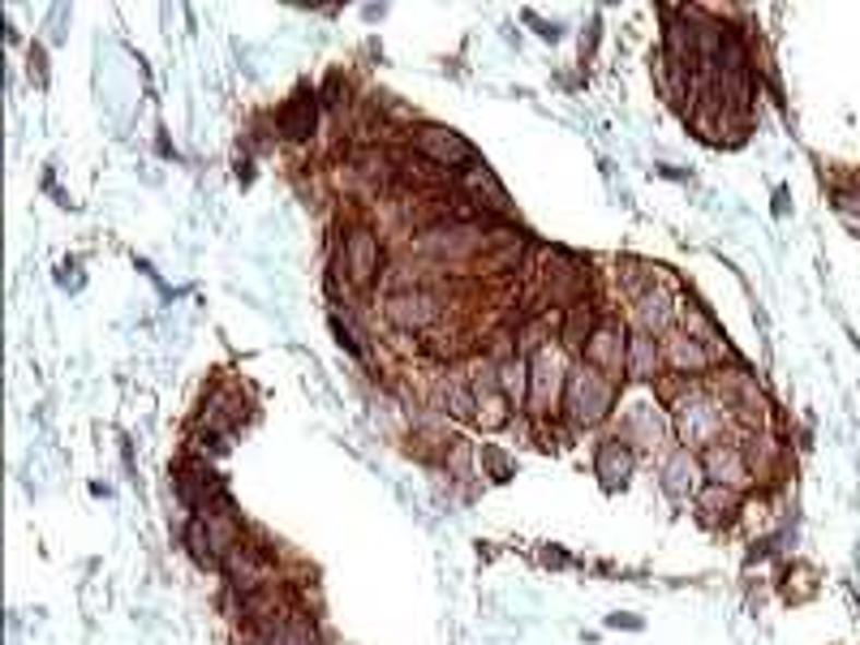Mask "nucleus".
I'll use <instances>...</instances> for the list:
<instances>
[{
	"label": "nucleus",
	"instance_id": "nucleus-1",
	"mask_svg": "<svg viewBox=\"0 0 860 645\" xmlns=\"http://www.w3.org/2000/svg\"><path fill=\"white\" fill-rule=\"evenodd\" d=\"M611 401H616V379H607L602 370L594 366H573L569 370V387H564V405H569V418L576 427H594L611 414Z\"/></svg>",
	"mask_w": 860,
	"mask_h": 645
},
{
	"label": "nucleus",
	"instance_id": "nucleus-2",
	"mask_svg": "<svg viewBox=\"0 0 860 645\" xmlns=\"http://www.w3.org/2000/svg\"><path fill=\"white\" fill-rule=\"evenodd\" d=\"M722 418H727V409H722V401H715L710 392H689V396L676 401V422H680V434L689 443L715 447Z\"/></svg>",
	"mask_w": 860,
	"mask_h": 645
},
{
	"label": "nucleus",
	"instance_id": "nucleus-3",
	"mask_svg": "<svg viewBox=\"0 0 860 645\" xmlns=\"http://www.w3.org/2000/svg\"><path fill=\"white\" fill-rule=\"evenodd\" d=\"M569 387V366H564V354L551 349V345H538V354L529 358V405L538 414L556 409V401L564 396Z\"/></svg>",
	"mask_w": 860,
	"mask_h": 645
},
{
	"label": "nucleus",
	"instance_id": "nucleus-4",
	"mask_svg": "<svg viewBox=\"0 0 860 645\" xmlns=\"http://www.w3.org/2000/svg\"><path fill=\"white\" fill-rule=\"evenodd\" d=\"M379 267H383V246L374 237V228H349L345 246H341V272L354 280V288H370L379 280Z\"/></svg>",
	"mask_w": 860,
	"mask_h": 645
},
{
	"label": "nucleus",
	"instance_id": "nucleus-5",
	"mask_svg": "<svg viewBox=\"0 0 860 645\" xmlns=\"http://www.w3.org/2000/svg\"><path fill=\"white\" fill-rule=\"evenodd\" d=\"M414 146L427 155L430 164H439L443 172H447V168H456V172H469V168H478V164H482L474 146L465 143L461 134L443 130V126H422V130H418V139H414Z\"/></svg>",
	"mask_w": 860,
	"mask_h": 645
},
{
	"label": "nucleus",
	"instance_id": "nucleus-6",
	"mask_svg": "<svg viewBox=\"0 0 860 645\" xmlns=\"http://www.w3.org/2000/svg\"><path fill=\"white\" fill-rule=\"evenodd\" d=\"M581 354H585V366H594L607 379H616L620 370H629V336H624L620 323H598Z\"/></svg>",
	"mask_w": 860,
	"mask_h": 645
},
{
	"label": "nucleus",
	"instance_id": "nucleus-7",
	"mask_svg": "<svg viewBox=\"0 0 860 645\" xmlns=\"http://www.w3.org/2000/svg\"><path fill=\"white\" fill-rule=\"evenodd\" d=\"M387 314H392V323L401 332H427L430 323L439 319V301L427 288H405V292H396L387 301Z\"/></svg>",
	"mask_w": 860,
	"mask_h": 645
},
{
	"label": "nucleus",
	"instance_id": "nucleus-8",
	"mask_svg": "<svg viewBox=\"0 0 860 645\" xmlns=\"http://www.w3.org/2000/svg\"><path fill=\"white\" fill-rule=\"evenodd\" d=\"M633 301H637V323H642L645 336H667V332L676 327V319H680V301L658 285H649L645 292H637Z\"/></svg>",
	"mask_w": 860,
	"mask_h": 645
},
{
	"label": "nucleus",
	"instance_id": "nucleus-9",
	"mask_svg": "<svg viewBox=\"0 0 860 645\" xmlns=\"http://www.w3.org/2000/svg\"><path fill=\"white\" fill-rule=\"evenodd\" d=\"M718 358V349L710 345H702V341H693L689 332H667L662 336V361L671 366V370H680V374H697V370H710V361Z\"/></svg>",
	"mask_w": 860,
	"mask_h": 645
},
{
	"label": "nucleus",
	"instance_id": "nucleus-10",
	"mask_svg": "<svg viewBox=\"0 0 860 645\" xmlns=\"http://www.w3.org/2000/svg\"><path fill=\"white\" fill-rule=\"evenodd\" d=\"M706 469H710L715 487H727V491H736V487H744V482H749V461H744V452H740V447H731V443H715V447H706Z\"/></svg>",
	"mask_w": 860,
	"mask_h": 645
},
{
	"label": "nucleus",
	"instance_id": "nucleus-11",
	"mask_svg": "<svg viewBox=\"0 0 860 645\" xmlns=\"http://www.w3.org/2000/svg\"><path fill=\"white\" fill-rule=\"evenodd\" d=\"M474 422L482 430H500L507 422V414H512V401L500 392V383H478L474 387Z\"/></svg>",
	"mask_w": 860,
	"mask_h": 645
},
{
	"label": "nucleus",
	"instance_id": "nucleus-12",
	"mask_svg": "<svg viewBox=\"0 0 860 645\" xmlns=\"http://www.w3.org/2000/svg\"><path fill=\"white\" fill-rule=\"evenodd\" d=\"M465 190L478 199V207H491V212H507V190L500 186V177L487 168V164H478V168H469L465 172Z\"/></svg>",
	"mask_w": 860,
	"mask_h": 645
},
{
	"label": "nucleus",
	"instance_id": "nucleus-13",
	"mask_svg": "<svg viewBox=\"0 0 860 645\" xmlns=\"http://www.w3.org/2000/svg\"><path fill=\"white\" fill-rule=\"evenodd\" d=\"M594 469L602 474V482H607V487H624V482H629V474H633V452H629L624 443H602V447H598Z\"/></svg>",
	"mask_w": 860,
	"mask_h": 645
},
{
	"label": "nucleus",
	"instance_id": "nucleus-14",
	"mask_svg": "<svg viewBox=\"0 0 860 645\" xmlns=\"http://www.w3.org/2000/svg\"><path fill=\"white\" fill-rule=\"evenodd\" d=\"M697 461L689 456V452H676L671 461H667V474H662V487L676 495V500H689L693 491H697Z\"/></svg>",
	"mask_w": 860,
	"mask_h": 645
},
{
	"label": "nucleus",
	"instance_id": "nucleus-15",
	"mask_svg": "<svg viewBox=\"0 0 860 645\" xmlns=\"http://www.w3.org/2000/svg\"><path fill=\"white\" fill-rule=\"evenodd\" d=\"M280 130H285V139H310L314 134V95L310 91H301L292 104L280 108Z\"/></svg>",
	"mask_w": 860,
	"mask_h": 645
},
{
	"label": "nucleus",
	"instance_id": "nucleus-16",
	"mask_svg": "<svg viewBox=\"0 0 860 645\" xmlns=\"http://www.w3.org/2000/svg\"><path fill=\"white\" fill-rule=\"evenodd\" d=\"M495 383H500V392L507 396V401H512V405L529 401V358L500 361V374H495Z\"/></svg>",
	"mask_w": 860,
	"mask_h": 645
},
{
	"label": "nucleus",
	"instance_id": "nucleus-17",
	"mask_svg": "<svg viewBox=\"0 0 860 645\" xmlns=\"http://www.w3.org/2000/svg\"><path fill=\"white\" fill-rule=\"evenodd\" d=\"M658 361H662V345L654 341V336H629V370L637 374V379H649L654 370H658Z\"/></svg>",
	"mask_w": 860,
	"mask_h": 645
},
{
	"label": "nucleus",
	"instance_id": "nucleus-18",
	"mask_svg": "<svg viewBox=\"0 0 860 645\" xmlns=\"http://www.w3.org/2000/svg\"><path fill=\"white\" fill-rule=\"evenodd\" d=\"M594 310L585 306V301H576L573 310H569V319H564V345L569 349H585V341L594 336Z\"/></svg>",
	"mask_w": 860,
	"mask_h": 645
},
{
	"label": "nucleus",
	"instance_id": "nucleus-19",
	"mask_svg": "<svg viewBox=\"0 0 860 645\" xmlns=\"http://www.w3.org/2000/svg\"><path fill=\"white\" fill-rule=\"evenodd\" d=\"M702 503L710 507V512H731V503H736V491H727V487H710Z\"/></svg>",
	"mask_w": 860,
	"mask_h": 645
}]
</instances>
